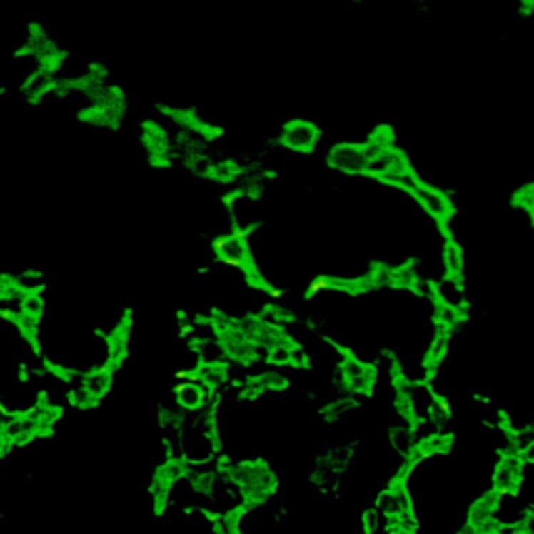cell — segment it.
<instances>
[{
  "instance_id": "8992f818",
  "label": "cell",
  "mask_w": 534,
  "mask_h": 534,
  "mask_svg": "<svg viewBox=\"0 0 534 534\" xmlns=\"http://www.w3.org/2000/svg\"><path fill=\"white\" fill-rule=\"evenodd\" d=\"M409 194L418 201V205H420L430 217H434V219H438V221H447V219L451 217V213H453V205H451L449 196H447L443 190L432 186V184H426V182L420 180L415 186L411 188Z\"/></svg>"
},
{
  "instance_id": "5bb4252c",
  "label": "cell",
  "mask_w": 534,
  "mask_h": 534,
  "mask_svg": "<svg viewBox=\"0 0 534 534\" xmlns=\"http://www.w3.org/2000/svg\"><path fill=\"white\" fill-rule=\"evenodd\" d=\"M518 205L526 211V213L534 215V188H524L518 194Z\"/></svg>"
},
{
  "instance_id": "2e32d148",
  "label": "cell",
  "mask_w": 534,
  "mask_h": 534,
  "mask_svg": "<svg viewBox=\"0 0 534 534\" xmlns=\"http://www.w3.org/2000/svg\"><path fill=\"white\" fill-rule=\"evenodd\" d=\"M11 447V443L6 440V436H4V432H0V455L4 453L6 449Z\"/></svg>"
},
{
  "instance_id": "7c38bea8",
  "label": "cell",
  "mask_w": 534,
  "mask_h": 534,
  "mask_svg": "<svg viewBox=\"0 0 534 534\" xmlns=\"http://www.w3.org/2000/svg\"><path fill=\"white\" fill-rule=\"evenodd\" d=\"M355 407H357V403H355V400L343 397V399L332 400V403L328 405L326 413H328V418H332V420H343V418H347L348 413H351Z\"/></svg>"
},
{
  "instance_id": "7a4b0ae2",
  "label": "cell",
  "mask_w": 534,
  "mask_h": 534,
  "mask_svg": "<svg viewBox=\"0 0 534 534\" xmlns=\"http://www.w3.org/2000/svg\"><path fill=\"white\" fill-rule=\"evenodd\" d=\"M171 397H173L176 407L184 415H190V413H201L205 409H211L213 393L198 378L190 376V378H184L182 382H178L173 386Z\"/></svg>"
},
{
  "instance_id": "52a82bcc",
  "label": "cell",
  "mask_w": 534,
  "mask_h": 534,
  "mask_svg": "<svg viewBox=\"0 0 534 534\" xmlns=\"http://www.w3.org/2000/svg\"><path fill=\"white\" fill-rule=\"evenodd\" d=\"M280 140H282L284 148H288L293 153H309L318 144L320 132L307 119H293L284 126Z\"/></svg>"
},
{
  "instance_id": "277c9868",
  "label": "cell",
  "mask_w": 534,
  "mask_h": 534,
  "mask_svg": "<svg viewBox=\"0 0 534 534\" xmlns=\"http://www.w3.org/2000/svg\"><path fill=\"white\" fill-rule=\"evenodd\" d=\"M330 165L336 171H343L348 176H361V173H368L370 161L366 157L363 144L341 142L330 151Z\"/></svg>"
},
{
  "instance_id": "8fae6325",
  "label": "cell",
  "mask_w": 534,
  "mask_h": 534,
  "mask_svg": "<svg viewBox=\"0 0 534 534\" xmlns=\"http://www.w3.org/2000/svg\"><path fill=\"white\" fill-rule=\"evenodd\" d=\"M291 355H293V343L286 338V341H282V343L267 348L266 359L269 366H276V368L288 366L291 368Z\"/></svg>"
},
{
  "instance_id": "5b68a950",
  "label": "cell",
  "mask_w": 534,
  "mask_h": 534,
  "mask_svg": "<svg viewBox=\"0 0 534 534\" xmlns=\"http://www.w3.org/2000/svg\"><path fill=\"white\" fill-rule=\"evenodd\" d=\"M522 476H524V461L520 453L503 455L493 472V490L499 493L501 497L513 495L522 484Z\"/></svg>"
},
{
  "instance_id": "9a60e30c",
  "label": "cell",
  "mask_w": 534,
  "mask_h": 534,
  "mask_svg": "<svg viewBox=\"0 0 534 534\" xmlns=\"http://www.w3.org/2000/svg\"><path fill=\"white\" fill-rule=\"evenodd\" d=\"M520 457H522V461H524V463H533L534 465V440L528 445V447H526V449H524V451H522V453H520Z\"/></svg>"
},
{
  "instance_id": "4fadbf2b",
  "label": "cell",
  "mask_w": 534,
  "mask_h": 534,
  "mask_svg": "<svg viewBox=\"0 0 534 534\" xmlns=\"http://www.w3.org/2000/svg\"><path fill=\"white\" fill-rule=\"evenodd\" d=\"M380 522H382V515H380L376 509H368V511H363V515H361V526H363V533L366 534L378 533Z\"/></svg>"
},
{
  "instance_id": "9c48e42d",
  "label": "cell",
  "mask_w": 534,
  "mask_h": 534,
  "mask_svg": "<svg viewBox=\"0 0 534 534\" xmlns=\"http://www.w3.org/2000/svg\"><path fill=\"white\" fill-rule=\"evenodd\" d=\"M388 443L393 447L395 453H399L403 459H413L418 457V447H420V440L415 436V430L407 424L403 426H395L388 434Z\"/></svg>"
},
{
  "instance_id": "6da1fadb",
  "label": "cell",
  "mask_w": 534,
  "mask_h": 534,
  "mask_svg": "<svg viewBox=\"0 0 534 534\" xmlns=\"http://www.w3.org/2000/svg\"><path fill=\"white\" fill-rule=\"evenodd\" d=\"M226 209H228L234 232H238L242 236L255 232L263 219V209H261L257 194L246 188H241L236 194L230 196V201L226 203Z\"/></svg>"
},
{
  "instance_id": "3957f363",
  "label": "cell",
  "mask_w": 534,
  "mask_h": 534,
  "mask_svg": "<svg viewBox=\"0 0 534 534\" xmlns=\"http://www.w3.org/2000/svg\"><path fill=\"white\" fill-rule=\"evenodd\" d=\"M215 255H217L221 266L248 271V267H251V242L238 232H230V234L217 238Z\"/></svg>"
},
{
  "instance_id": "30bf717a",
  "label": "cell",
  "mask_w": 534,
  "mask_h": 534,
  "mask_svg": "<svg viewBox=\"0 0 534 534\" xmlns=\"http://www.w3.org/2000/svg\"><path fill=\"white\" fill-rule=\"evenodd\" d=\"M440 259H443V267H445L447 276L459 280L461 273H463V267H465V255H463V251H461L455 242H449V244L445 246Z\"/></svg>"
},
{
  "instance_id": "e0dca14e",
  "label": "cell",
  "mask_w": 534,
  "mask_h": 534,
  "mask_svg": "<svg viewBox=\"0 0 534 534\" xmlns=\"http://www.w3.org/2000/svg\"><path fill=\"white\" fill-rule=\"evenodd\" d=\"M455 534H478V533H476L472 526H468V524H465V526H461V530H459V533H455Z\"/></svg>"
},
{
  "instance_id": "ba28073f",
  "label": "cell",
  "mask_w": 534,
  "mask_h": 534,
  "mask_svg": "<svg viewBox=\"0 0 534 534\" xmlns=\"http://www.w3.org/2000/svg\"><path fill=\"white\" fill-rule=\"evenodd\" d=\"M434 298L443 307L461 311V307L465 305V291H463V286H461V282L457 278L445 276L443 280H438L434 284Z\"/></svg>"
}]
</instances>
